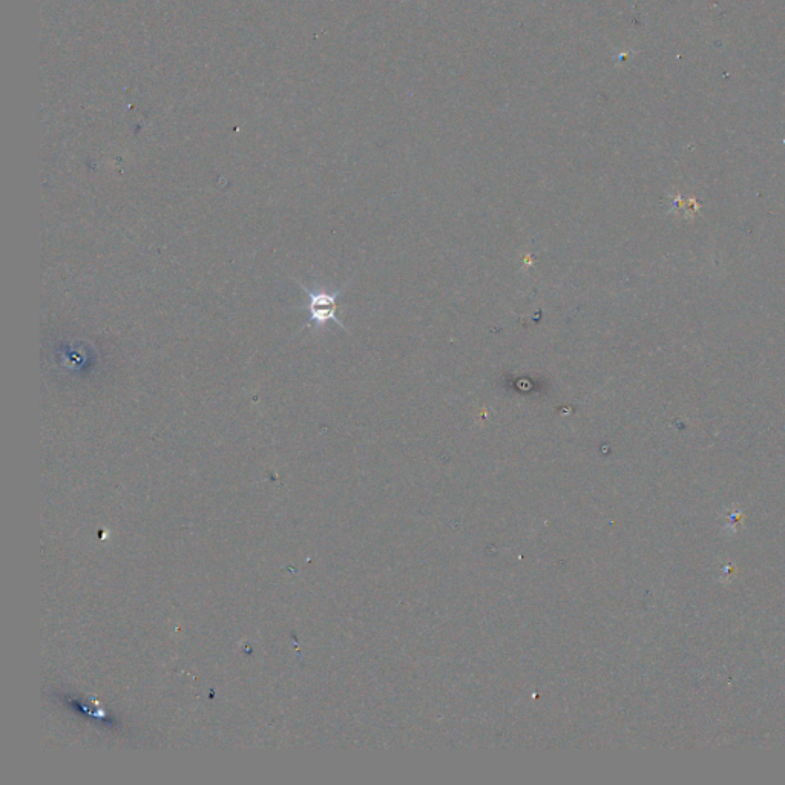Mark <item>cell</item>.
Returning <instances> with one entry per match:
<instances>
[{"mask_svg": "<svg viewBox=\"0 0 785 785\" xmlns=\"http://www.w3.org/2000/svg\"><path fill=\"white\" fill-rule=\"evenodd\" d=\"M299 286H301V289L309 298V303H307L304 309L309 310L310 318L303 330L310 329V327H326L329 322H335L336 326L341 327L345 332H349V330L345 329L344 322L338 318L339 296L345 292V287L349 286V283L345 284L342 289L336 290V292H327V290L321 289L312 290L301 283H299Z\"/></svg>", "mask_w": 785, "mask_h": 785, "instance_id": "obj_1", "label": "cell"}]
</instances>
